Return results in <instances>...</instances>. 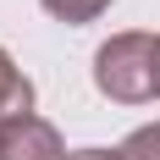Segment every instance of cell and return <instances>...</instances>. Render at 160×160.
Returning <instances> with one entry per match:
<instances>
[{
  "instance_id": "4",
  "label": "cell",
  "mask_w": 160,
  "mask_h": 160,
  "mask_svg": "<svg viewBox=\"0 0 160 160\" xmlns=\"http://www.w3.org/2000/svg\"><path fill=\"white\" fill-rule=\"evenodd\" d=\"M55 22H94L99 11H111V0H39Z\"/></svg>"
},
{
  "instance_id": "1",
  "label": "cell",
  "mask_w": 160,
  "mask_h": 160,
  "mask_svg": "<svg viewBox=\"0 0 160 160\" xmlns=\"http://www.w3.org/2000/svg\"><path fill=\"white\" fill-rule=\"evenodd\" d=\"M155 55L160 33H116L94 50V88L116 105H144L155 94Z\"/></svg>"
},
{
  "instance_id": "7",
  "label": "cell",
  "mask_w": 160,
  "mask_h": 160,
  "mask_svg": "<svg viewBox=\"0 0 160 160\" xmlns=\"http://www.w3.org/2000/svg\"><path fill=\"white\" fill-rule=\"evenodd\" d=\"M155 94H160V55H155Z\"/></svg>"
},
{
  "instance_id": "2",
  "label": "cell",
  "mask_w": 160,
  "mask_h": 160,
  "mask_svg": "<svg viewBox=\"0 0 160 160\" xmlns=\"http://www.w3.org/2000/svg\"><path fill=\"white\" fill-rule=\"evenodd\" d=\"M0 160H66V149L44 116H17L0 127Z\"/></svg>"
},
{
  "instance_id": "5",
  "label": "cell",
  "mask_w": 160,
  "mask_h": 160,
  "mask_svg": "<svg viewBox=\"0 0 160 160\" xmlns=\"http://www.w3.org/2000/svg\"><path fill=\"white\" fill-rule=\"evenodd\" d=\"M122 160H160V122H149V127H138L122 144Z\"/></svg>"
},
{
  "instance_id": "6",
  "label": "cell",
  "mask_w": 160,
  "mask_h": 160,
  "mask_svg": "<svg viewBox=\"0 0 160 160\" xmlns=\"http://www.w3.org/2000/svg\"><path fill=\"white\" fill-rule=\"evenodd\" d=\"M66 160H122V149H116V155L111 149H78V155H66Z\"/></svg>"
},
{
  "instance_id": "3",
  "label": "cell",
  "mask_w": 160,
  "mask_h": 160,
  "mask_svg": "<svg viewBox=\"0 0 160 160\" xmlns=\"http://www.w3.org/2000/svg\"><path fill=\"white\" fill-rule=\"evenodd\" d=\"M17 116H33V83L17 72V61L0 50V127L17 122Z\"/></svg>"
}]
</instances>
